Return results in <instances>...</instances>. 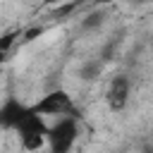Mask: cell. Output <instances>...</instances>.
I'll return each instance as SVG.
<instances>
[{
    "label": "cell",
    "instance_id": "obj_7",
    "mask_svg": "<svg viewBox=\"0 0 153 153\" xmlns=\"http://www.w3.org/2000/svg\"><path fill=\"white\" fill-rule=\"evenodd\" d=\"M98 24H100V14H91V17H86L84 29H91V26H98Z\"/></svg>",
    "mask_w": 153,
    "mask_h": 153
},
{
    "label": "cell",
    "instance_id": "obj_2",
    "mask_svg": "<svg viewBox=\"0 0 153 153\" xmlns=\"http://www.w3.org/2000/svg\"><path fill=\"white\" fill-rule=\"evenodd\" d=\"M48 129H50V127L45 124V120L31 110L14 131H17V136H19L22 148H24L26 153H36V151H41L43 146H48Z\"/></svg>",
    "mask_w": 153,
    "mask_h": 153
},
{
    "label": "cell",
    "instance_id": "obj_4",
    "mask_svg": "<svg viewBox=\"0 0 153 153\" xmlns=\"http://www.w3.org/2000/svg\"><path fill=\"white\" fill-rule=\"evenodd\" d=\"M129 98H131V81L127 74H117L108 81V88H105V103L112 112H122L127 105H129Z\"/></svg>",
    "mask_w": 153,
    "mask_h": 153
},
{
    "label": "cell",
    "instance_id": "obj_5",
    "mask_svg": "<svg viewBox=\"0 0 153 153\" xmlns=\"http://www.w3.org/2000/svg\"><path fill=\"white\" fill-rule=\"evenodd\" d=\"M29 112H31V105H26V103H22L19 98L10 96V98L0 105V129L14 131V129L24 122V117H26Z\"/></svg>",
    "mask_w": 153,
    "mask_h": 153
},
{
    "label": "cell",
    "instance_id": "obj_6",
    "mask_svg": "<svg viewBox=\"0 0 153 153\" xmlns=\"http://www.w3.org/2000/svg\"><path fill=\"white\" fill-rule=\"evenodd\" d=\"M98 72H100V65L93 60V62H88V65H84V67H81V79H93Z\"/></svg>",
    "mask_w": 153,
    "mask_h": 153
},
{
    "label": "cell",
    "instance_id": "obj_1",
    "mask_svg": "<svg viewBox=\"0 0 153 153\" xmlns=\"http://www.w3.org/2000/svg\"><path fill=\"white\" fill-rule=\"evenodd\" d=\"M31 110L36 115H41L43 120L45 117H55V120H65V117H79V110H76V103L74 98L65 91V88H53L48 91L45 96H41Z\"/></svg>",
    "mask_w": 153,
    "mask_h": 153
},
{
    "label": "cell",
    "instance_id": "obj_3",
    "mask_svg": "<svg viewBox=\"0 0 153 153\" xmlns=\"http://www.w3.org/2000/svg\"><path fill=\"white\" fill-rule=\"evenodd\" d=\"M79 117H65L57 120L48 129V153H72L76 139H79Z\"/></svg>",
    "mask_w": 153,
    "mask_h": 153
}]
</instances>
